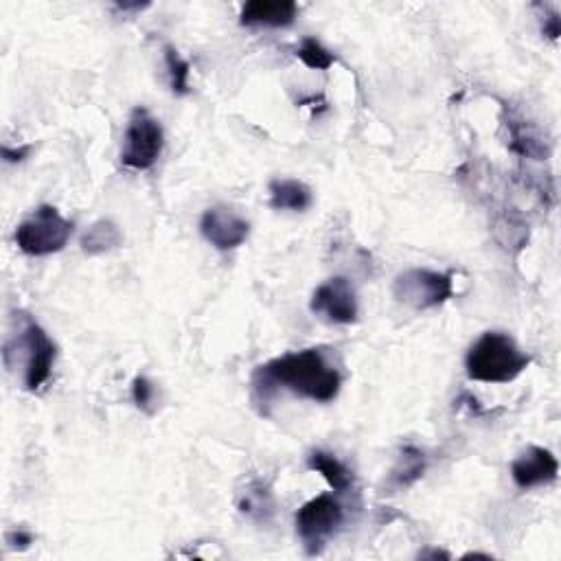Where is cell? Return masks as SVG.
<instances>
[{"label": "cell", "instance_id": "6da1fadb", "mask_svg": "<svg viewBox=\"0 0 561 561\" xmlns=\"http://www.w3.org/2000/svg\"><path fill=\"white\" fill-rule=\"evenodd\" d=\"M342 388V375L327 360L323 349H303L261 364L253 375V391L259 402L277 391H290L296 397L318 404L334 402Z\"/></svg>", "mask_w": 561, "mask_h": 561}, {"label": "cell", "instance_id": "7a4b0ae2", "mask_svg": "<svg viewBox=\"0 0 561 561\" xmlns=\"http://www.w3.org/2000/svg\"><path fill=\"white\" fill-rule=\"evenodd\" d=\"M529 364L531 356H526L515 340L502 331H487L469 347L465 356L469 380L485 384H509Z\"/></svg>", "mask_w": 561, "mask_h": 561}, {"label": "cell", "instance_id": "3957f363", "mask_svg": "<svg viewBox=\"0 0 561 561\" xmlns=\"http://www.w3.org/2000/svg\"><path fill=\"white\" fill-rule=\"evenodd\" d=\"M20 356L25 369H22V384L27 391H38L40 386L49 382L53 364H55V342L49 338L36 320L25 316L22 327L18 329V336L7 340L5 356Z\"/></svg>", "mask_w": 561, "mask_h": 561}, {"label": "cell", "instance_id": "277c9868", "mask_svg": "<svg viewBox=\"0 0 561 561\" xmlns=\"http://www.w3.org/2000/svg\"><path fill=\"white\" fill-rule=\"evenodd\" d=\"M71 235L73 222H68L55 206L42 204L29 220L18 224L16 246L29 257H47L64 250Z\"/></svg>", "mask_w": 561, "mask_h": 561}, {"label": "cell", "instance_id": "5b68a950", "mask_svg": "<svg viewBox=\"0 0 561 561\" xmlns=\"http://www.w3.org/2000/svg\"><path fill=\"white\" fill-rule=\"evenodd\" d=\"M294 524L307 555H318L345 524V507L334 494H320L296 511Z\"/></svg>", "mask_w": 561, "mask_h": 561}, {"label": "cell", "instance_id": "8992f818", "mask_svg": "<svg viewBox=\"0 0 561 561\" xmlns=\"http://www.w3.org/2000/svg\"><path fill=\"white\" fill-rule=\"evenodd\" d=\"M165 132L158 119H154L150 110L136 108L130 114L128 128L123 134L121 147V165L132 171H147L156 165V160L163 154Z\"/></svg>", "mask_w": 561, "mask_h": 561}, {"label": "cell", "instance_id": "52a82bcc", "mask_svg": "<svg viewBox=\"0 0 561 561\" xmlns=\"http://www.w3.org/2000/svg\"><path fill=\"white\" fill-rule=\"evenodd\" d=\"M393 294L399 303L423 312V309L439 307L450 301L454 296V281L448 272L410 268L395 277Z\"/></svg>", "mask_w": 561, "mask_h": 561}, {"label": "cell", "instance_id": "ba28073f", "mask_svg": "<svg viewBox=\"0 0 561 561\" xmlns=\"http://www.w3.org/2000/svg\"><path fill=\"white\" fill-rule=\"evenodd\" d=\"M309 309L327 323L351 325L358 320V299L356 290L345 277H334L318 285L309 301Z\"/></svg>", "mask_w": 561, "mask_h": 561}, {"label": "cell", "instance_id": "9c48e42d", "mask_svg": "<svg viewBox=\"0 0 561 561\" xmlns=\"http://www.w3.org/2000/svg\"><path fill=\"white\" fill-rule=\"evenodd\" d=\"M200 233L213 248L228 253L242 246L250 235V222L228 206H211L200 220Z\"/></svg>", "mask_w": 561, "mask_h": 561}, {"label": "cell", "instance_id": "30bf717a", "mask_svg": "<svg viewBox=\"0 0 561 561\" xmlns=\"http://www.w3.org/2000/svg\"><path fill=\"white\" fill-rule=\"evenodd\" d=\"M559 476V463L555 454L540 445L526 448L518 459L511 463V478L520 489H535L555 483Z\"/></svg>", "mask_w": 561, "mask_h": 561}, {"label": "cell", "instance_id": "8fae6325", "mask_svg": "<svg viewBox=\"0 0 561 561\" xmlns=\"http://www.w3.org/2000/svg\"><path fill=\"white\" fill-rule=\"evenodd\" d=\"M299 7L292 0H250L242 7L239 22L244 27L283 29L294 25Z\"/></svg>", "mask_w": 561, "mask_h": 561}, {"label": "cell", "instance_id": "7c38bea8", "mask_svg": "<svg viewBox=\"0 0 561 561\" xmlns=\"http://www.w3.org/2000/svg\"><path fill=\"white\" fill-rule=\"evenodd\" d=\"M270 206L274 211H294L303 213L314 202V193L305 182L281 178L270 182Z\"/></svg>", "mask_w": 561, "mask_h": 561}, {"label": "cell", "instance_id": "4fadbf2b", "mask_svg": "<svg viewBox=\"0 0 561 561\" xmlns=\"http://www.w3.org/2000/svg\"><path fill=\"white\" fill-rule=\"evenodd\" d=\"M237 507L246 515V518L266 524L272 520L274 507L277 505H274V496H272L270 487L263 483V480H253V483H248L242 494H239Z\"/></svg>", "mask_w": 561, "mask_h": 561}, {"label": "cell", "instance_id": "5bb4252c", "mask_svg": "<svg viewBox=\"0 0 561 561\" xmlns=\"http://www.w3.org/2000/svg\"><path fill=\"white\" fill-rule=\"evenodd\" d=\"M307 467L323 476L336 494H345V491L353 487V472L340 459H336L334 454L316 450L307 456Z\"/></svg>", "mask_w": 561, "mask_h": 561}, {"label": "cell", "instance_id": "9a60e30c", "mask_svg": "<svg viewBox=\"0 0 561 561\" xmlns=\"http://www.w3.org/2000/svg\"><path fill=\"white\" fill-rule=\"evenodd\" d=\"M123 244V233L110 220H99L88 228L82 237V250L86 255H103Z\"/></svg>", "mask_w": 561, "mask_h": 561}, {"label": "cell", "instance_id": "2e32d148", "mask_svg": "<svg viewBox=\"0 0 561 561\" xmlns=\"http://www.w3.org/2000/svg\"><path fill=\"white\" fill-rule=\"evenodd\" d=\"M509 130H511V147L515 152L535 160H542L548 156L546 139H542V134L537 132L531 123L511 121Z\"/></svg>", "mask_w": 561, "mask_h": 561}, {"label": "cell", "instance_id": "e0dca14e", "mask_svg": "<svg viewBox=\"0 0 561 561\" xmlns=\"http://www.w3.org/2000/svg\"><path fill=\"white\" fill-rule=\"evenodd\" d=\"M423 472H426V456L421 450L412 448V445H406L402 454H399L397 465L393 467L391 480L397 487H410L412 483H417Z\"/></svg>", "mask_w": 561, "mask_h": 561}, {"label": "cell", "instance_id": "ac0fdd59", "mask_svg": "<svg viewBox=\"0 0 561 561\" xmlns=\"http://www.w3.org/2000/svg\"><path fill=\"white\" fill-rule=\"evenodd\" d=\"M296 57H299L307 68H312V71H327V68L336 64V55L316 38H303L299 51H296Z\"/></svg>", "mask_w": 561, "mask_h": 561}, {"label": "cell", "instance_id": "d6986e66", "mask_svg": "<svg viewBox=\"0 0 561 561\" xmlns=\"http://www.w3.org/2000/svg\"><path fill=\"white\" fill-rule=\"evenodd\" d=\"M165 64L169 73V84L174 95H189V77H191V66L174 47H165Z\"/></svg>", "mask_w": 561, "mask_h": 561}, {"label": "cell", "instance_id": "ffe728a7", "mask_svg": "<svg viewBox=\"0 0 561 561\" xmlns=\"http://www.w3.org/2000/svg\"><path fill=\"white\" fill-rule=\"evenodd\" d=\"M132 399H134L136 408L147 412V415H152V412H154V402H156V386H154V382L147 380L145 375L134 377V382H132Z\"/></svg>", "mask_w": 561, "mask_h": 561}, {"label": "cell", "instance_id": "44dd1931", "mask_svg": "<svg viewBox=\"0 0 561 561\" xmlns=\"http://www.w3.org/2000/svg\"><path fill=\"white\" fill-rule=\"evenodd\" d=\"M7 544H11V548H27L29 544H33V535L29 533V531H22V529H18V531H11V533H7Z\"/></svg>", "mask_w": 561, "mask_h": 561}, {"label": "cell", "instance_id": "7402d4cb", "mask_svg": "<svg viewBox=\"0 0 561 561\" xmlns=\"http://www.w3.org/2000/svg\"><path fill=\"white\" fill-rule=\"evenodd\" d=\"M31 152V145H22L18 147V150H11V147H3V158L7 160V163H20V160H25Z\"/></svg>", "mask_w": 561, "mask_h": 561}, {"label": "cell", "instance_id": "603a6c76", "mask_svg": "<svg viewBox=\"0 0 561 561\" xmlns=\"http://www.w3.org/2000/svg\"><path fill=\"white\" fill-rule=\"evenodd\" d=\"M559 29H561L559 27V16L553 11V14L544 20V36H548L551 40H557L559 38Z\"/></svg>", "mask_w": 561, "mask_h": 561}]
</instances>
